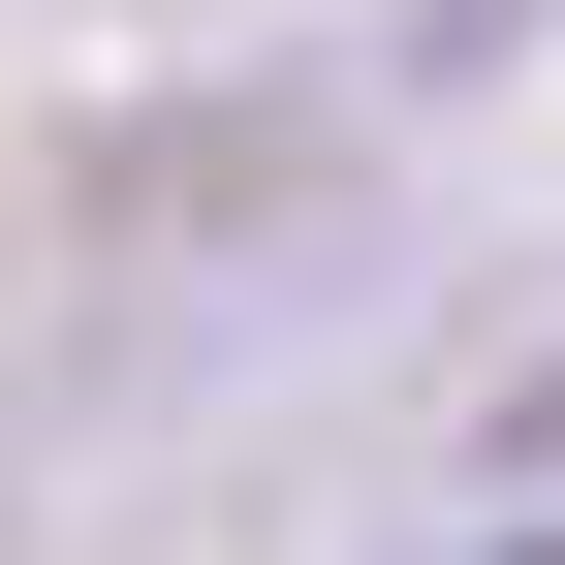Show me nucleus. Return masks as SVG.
I'll list each match as a JSON object with an SVG mask.
<instances>
[{"instance_id":"nucleus-1","label":"nucleus","mask_w":565,"mask_h":565,"mask_svg":"<svg viewBox=\"0 0 565 565\" xmlns=\"http://www.w3.org/2000/svg\"><path fill=\"white\" fill-rule=\"evenodd\" d=\"M503 534H565V408H534V440H503Z\"/></svg>"}]
</instances>
